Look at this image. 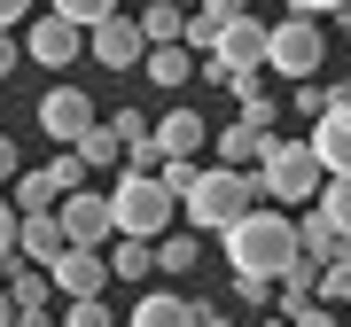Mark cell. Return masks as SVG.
I'll return each instance as SVG.
<instances>
[{"instance_id":"obj_33","label":"cell","mask_w":351,"mask_h":327,"mask_svg":"<svg viewBox=\"0 0 351 327\" xmlns=\"http://www.w3.org/2000/svg\"><path fill=\"white\" fill-rule=\"evenodd\" d=\"M274 109H281L274 94H265V101H242V125H250V133H274Z\"/></svg>"},{"instance_id":"obj_3","label":"cell","mask_w":351,"mask_h":327,"mask_svg":"<svg viewBox=\"0 0 351 327\" xmlns=\"http://www.w3.org/2000/svg\"><path fill=\"white\" fill-rule=\"evenodd\" d=\"M258 202H281V211H297V202H313L328 187V172H320V156H313V140H265L258 148Z\"/></svg>"},{"instance_id":"obj_36","label":"cell","mask_w":351,"mask_h":327,"mask_svg":"<svg viewBox=\"0 0 351 327\" xmlns=\"http://www.w3.org/2000/svg\"><path fill=\"white\" fill-rule=\"evenodd\" d=\"M16 172H24V148H16V140H8V133H0V187H8V179H16Z\"/></svg>"},{"instance_id":"obj_6","label":"cell","mask_w":351,"mask_h":327,"mask_svg":"<svg viewBox=\"0 0 351 327\" xmlns=\"http://www.w3.org/2000/svg\"><path fill=\"white\" fill-rule=\"evenodd\" d=\"M313 156H320V172L328 179H351V86H328V109L313 117Z\"/></svg>"},{"instance_id":"obj_17","label":"cell","mask_w":351,"mask_h":327,"mask_svg":"<svg viewBox=\"0 0 351 327\" xmlns=\"http://www.w3.org/2000/svg\"><path fill=\"white\" fill-rule=\"evenodd\" d=\"M8 202H16V211H55V202H63V187H55L47 164H24V172L8 179Z\"/></svg>"},{"instance_id":"obj_31","label":"cell","mask_w":351,"mask_h":327,"mask_svg":"<svg viewBox=\"0 0 351 327\" xmlns=\"http://www.w3.org/2000/svg\"><path fill=\"white\" fill-rule=\"evenodd\" d=\"M47 172H55V187H63V195H78V187H86V164H78V148H63Z\"/></svg>"},{"instance_id":"obj_24","label":"cell","mask_w":351,"mask_h":327,"mask_svg":"<svg viewBox=\"0 0 351 327\" xmlns=\"http://www.w3.org/2000/svg\"><path fill=\"white\" fill-rule=\"evenodd\" d=\"M313 211H320V218H328V226H336V234L351 241V179H328V187L313 195Z\"/></svg>"},{"instance_id":"obj_27","label":"cell","mask_w":351,"mask_h":327,"mask_svg":"<svg viewBox=\"0 0 351 327\" xmlns=\"http://www.w3.org/2000/svg\"><path fill=\"white\" fill-rule=\"evenodd\" d=\"M78 164H86V172H101V164H125V140H117L110 125H94L86 140H78Z\"/></svg>"},{"instance_id":"obj_28","label":"cell","mask_w":351,"mask_h":327,"mask_svg":"<svg viewBox=\"0 0 351 327\" xmlns=\"http://www.w3.org/2000/svg\"><path fill=\"white\" fill-rule=\"evenodd\" d=\"M265 78H274V70H265V63H258V70H226V78H219V86H226V94H234V101H265Z\"/></svg>"},{"instance_id":"obj_25","label":"cell","mask_w":351,"mask_h":327,"mask_svg":"<svg viewBox=\"0 0 351 327\" xmlns=\"http://www.w3.org/2000/svg\"><path fill=\"white\" fill-rule=\"evenodd\" d=\"M313 296H320V304H351V241L320 265V289H313Z\"/></svg>"},{"instance_id":"obj_45","label":"cell","mask_w":351,"mask_h":327,"mask_svg":"<svg viewBox=\"0 0 351 327\" xmlns=\"http://www.w3.org/2000/svg\"><path fill=\"white\" fill-rule=\"evenodd\" d=\"M180 8H188V16H195V8H203V0H180Z\"/></svg>"},{"instance_id":"obj_10","label":"cell","mask_w":351,"mask_h":327,"mask_svg":"<svg viewBox=\"0 0 351 327\" xmlns=\"http://www.w3.org/2000/svg\"><path fill=\"white\" fill-rule=\"evenodd\" d=\"M24 55L39 70H71L78 55H86V24H71V16H39V24H24Z\"/></svg>"},{"instance_id":"obj_13","label":"cell","mask_w":351,"mask_h":327,"mask_svg":"<svg viewBox=\"0 0 351 327\" xmlns=\"http://www.w3.org/2000/svg\"><path fill=\"white\" fill-rule=\"evenodd\" d=\"M63 250H71V234H63L55 211H16V257L24 265H55Z\"/></svg>"},{"instance_id":"obj_19","label":"cell","mask_w":351,"mask_h":327,"mask_svg":"<svg viewBox=\"0 0 351 327\" xmlns=\"http://www.w3.org/2000/svg\"><path fill=\"white\" fill-rule=\"evenodd\" d=\"M110 273L125 280V289H133V280H149V273H156V241H133V234H117V241H110Z\"/></svg>"},{"instance_id":"obj_11","label":"cell","mask_w":351,"mask_h":327,"mask_svg":"<svg viewBox=\"0 0 351 327\" xmlns=\"http://www.w3.org/2000/svg\"><path fill=\"white\" fill-rule=\"evenodd\" d=\"M86 55L101 70H141V55H149V39H141V16H101L86 31Z\"/></svg>"},{"instance_id":"obj_16","label":"cell","mask_w":351,"mask_h":327,"mask_svg":"<svg viewBox=\"0 0 351 327\" xmlns=\"http://www.w3.org/2000/svg\"><path fill=\"white\" fill-rule=\"evenodd\" d=\"M141 63H149V86H164V94H180V86L203 70V63H195V47H180V39H172V47H149Z\"/></svg>"},{"instance_id":"obj_44","label":"cell","mask_w":351,"mask_h":327,"mask_svg":"<svg viewBox=\"0 0 351 327\" xmlns=\"http://www.w3.org/2000/svg\"><path fill=\"white\" fill-rule=\"evenodd\" d=\"M343 47H351V8H343Z\"/></svg>"},{"instance_id":"obj_9","label":"cell","mask_w":351,"mask_h":327,"mask_svg":"<svg viewBox=\"0 0 351 327\" xmlns=\"http://www.w3.org/2000/svg\"><path fill=\"white\" fill-rule=\"evenodd\" d=\"M265 39H274V24H258V16H242V24H226L219 39H211V55H203V78H219L226 70H258L265 63Z\"/></svg>"},{"instance_id":"obj_39","label":"cell","mask_w":351,"mask_h":327,"mask_svg":"<svg viewBox=\"0 0 351 327\" xmlns=\"http://www.w3.org/2000/svg\"><path fill=\"white\" fill-rule=\"evenodd\" d=\"M16 63H24V39H8V31H0V78H8Z\"/></svg>"},{"instance_id":"obj_38","label":"cell","mask_w":351,"mask_h":327,"mask_svg":"<svg viewBox=\"0 0 351 327\" xmlns=\"http://www.w3.org/2000/svg\"><path fill=\"white\" fill-rule=\"evenodd\" d=\"M297 327H336V304H304V312H297Z\"/></svg>"},{"instance_id":"obj_2","label":"cell","mask_w":351,"mask_h":327,"mask_svg":"<svg viewBox=\"0 0 351 327\" xmlns=\"http://www.w3.org/2000/svg\"><path fill=\"white\" fill-rule=\"evenodd\" d=\"M250 211H258V179L234 172V164H203L195 187L180 195V226H195V234H226V226H242Z\"/></svg>"},{"instance_id":"obj_15","label":"cell","mask_w":351,"mask_h":327,"mask_svg":"<svg viewBox=\"0 0 351 327\" xmlns=\"http://www.w3.org/2000/svg\"><path fill=\"white\" fill-rule=\"evenodd\" d=\"M125 327H195V304L180 289H141V304H133Z\"/></svg>"},{"instance_id":"obj_34","label":"cell","mask_w":351,"mask_h":327,"mask_svg":"<svg viewBox=\"0 0 351 327\" xmlns=\"http://www.w3.org/2000/svg\"><path fill=\"white\" fill-rule=\"evenodd\" d=\"M8 257H16V202L0 195V265H8Z\"/></svg>"},{"instance_id":"obj_46","label":"cell","mask_w":351,"mask_h":327,"mask_svg":"<svg viewBox=\"0 0 351 327\" xmlns=\"http://www.w3.org/2000/svg\"><path fill=\"white\" fill-rule=\"evenodd\" d=\"M265 327H297V319H265Z\"/></svg>"},{"instance_id":"obj_14","label":"cell","mask_w":351,"mask_h":327,"mask_svg":"<svg viewBox=\"0 0 351 327\" xmlns=\"http://www.w3.org/2000/svg\"><path fill=\"white\" fill-rule=\"evenodd\" d=\"M203 140H211V133H203L195 109H164V117H156V156H164V164H195Z\"/></svg>"},{"instance_id":"obj_35","label":"cell","mask_w":351,"mask_h":327,"mask_svg":"<svg viewBox=\"0 0 351 327\" xmlns=\"http://www.w3.org/2000/svg\"><path fill=\"white\" fill-rule=\"evenodd\" d=\"M289 109H304V117H320V109H328V86H313V78H304V86H297V101H289Z\"/></svg>"},{"instance_id":"obj_41","label":"cell","mask_w":351,"mask_h":327,"mask_svg":"<svg viewBox=\"0 0 351 327\" xmlns=\"http://www.w3.org/2000/svg\"><path fill=\"white\" fill-rule=\"evenodd\" d=\"M195 327H234V312H219V304H195Z\"/></svg>"},{"instance_id":"obj_5","label":"cell","mask_w":351,"mask_h":327,"mask_svg":"<svg viewBox=\"0 0 351 327\" xmlns=\"http://www.w3.org/2000/svg\"><path fill=\"white\" fill-rule=\"evenodd\" d=\"M328 63V31H320V16H281L274 39H265V70L289 78V86H304V78H320Z\"/></svg>"},{"instance_id":"obj_23","label":"cell","mask_w":351,"mask_h":327,"mask_svg":"<svg viewBox=\"0 0 351 327\" xmlns=\"http://www.w3.org/2000/svg\"><path fill=\"white\" fill-rule=\"evenodd\" d=\"M195 257H203V234H180V226H172V234L156 241V273H172V280L195 273Z\"/></svg>"},{"instance_id":"obj_42","label":"cell","mask_w":351,"mask_h":327,"mask_svg":"<svg viewBox=\"0 0 351 327\" xmlns=\"http://www.w3.org/2000/svg\"><path fill=\"white\" fill-rule=\"evenodd\" d=\"M24 8H32V0H0V31H16V24H24Z\"/></svg>"},{"instance_id":"obj_7","label":"cell","mask_w":351,"mask_h":327,"mask_svg":"<svg viewBox=\"0 0 351 327\" xmlns=\"http://www.w3.org/2000/svg\"><path fill=\"white\" fill-rule=\"evenodd\" d=\"M94 125H101V109H94L78 86H47V94H39V133H47L55 148H78Z\"/></svg>"},{"instance_id":"obj_43","label":"cell","mask_w":351,"mask_h":327,"mask_svg":"<svg viewBox=\"0 0 351 327\" xmlns=\"http://www.w3.org/2000/svg\"><path fill=\"white\" fill-rule=\"evenodd\" d=\"M0 327H16V296H8V280H0Z\"/></svg>"},{"instance_id":"obj_30","label":"cell","mask_w":351,"mask_h":327,"mask_svg":"<svg viewBox=\"0 0 351 327\" xmlns=\"http://www.w3.org/2000/svg\"><path fill=\"white\" fill-rule=\"evenodd\" d=\"M55 16H71V24H101V16H117V0H55Z\"/></svg>"},{"instance_id":"obj_12","label":"cell","mask_w":351,"mask_h":327,"mask_svg":"<svg viewBox=\"0 0 351 327\" xmlns=\"http://www.w3.org/2000/svg\"><path fill=\"white\" fill-rule=\"evenodd\" d=\"M47 273H55V289H63L71 304H78V296H101V289L117 280V273H110V250H63Z\"/></svg>"},{"instance_id":"obj_18","label":"cell","mask_w":351,"mask_h":327,"mask_svg":"<svg viewBox=\"0 0 351 327\" xmlns=\"http://www.w3.org/2000/svg\"><path fill=\"white\" fill-rule=\"evenodd\" d=\"M141 39H149V47H188V8H180V0H149V8H141Z\"/></svg>"},{"instance_id":"obj_26","label":"cell","mask_w":351,"mask_h":327,"mask_svg":"<svg viewBox=\"0 0 351 327\" xmlns=\"http://www.w3.org/2000/svg\"><path fill=\"white\" fill-rule=\"evenodd\" d=\"M101 125H110L117 140H125V148H141V140H156V125H149V109H133V101H117V109L101 117Z\"/></svg>"},{"instance_id":"obj_29","label":"cell","mask_w":351,"mask_h":327,"mask_svg":"<svg viewBox=\"0 0 351 327\" xmlns=\"http://www.w3.org/2000/svg\"><path fill=\"white\" fill-rule=\"evenodd\" d=\"M63 327H117V312H110L101 296H78L71 312H63Z\"/></svg>"},{"instance_id":"obj_37","label":"cell","mask_w":351,"mask_h":327,"mask_svg":"<svg viewBox=\"0 0 351 327\" xmlns=\"http://www.w3.org/2000/svg\"><path fill=\"white\" fill-rule=\"evenodd\" d=\"M351 0H289V16H343Z\"/></svg>"},{"instance_id":"obj_20","label":"cell","mask_w":351,"mask_h":327,"mask_svg":"<svg viewBox=\"0 0 351 327\" xmlns=\"http://www.w3.org/2000/svg\"><path fill=\"white\" fill-rule=\"evenodd\" d=\"M265 140H274V133H250V125H226V133L211 140V148H219V164H234V172H258V148H265Z\"/></svg>"},{"instance_id":"obj_21","label":"cell","mask_w":351,"mask_h":327,"mask_svg":"<svg viewBox=\"0 0 351 327\" xmlns=\"http://www.w3.org/2000/svg\"><path fill=\"white\" fill-rule=\"evenodd\" d=\"M336 250H343V234L328 226L320 211H313V218H297V257H304V265H328V257H336Z\"/></svg>"},{"instance_id":"obj_40","label":"cell","mask_w":351,"mask_h":327,"mask_svg":"<svg viewBox=\"0 0 351 327\" xmlns=\"http://www.w3.org/2000/svg\"><path fill=\"white\" fill-rule=\"evenodd\" d=\"M16 327H55V319H47V304H16Z\"/></svg>"},{"instance_id":"obj_8","label":"cell","mask_w":351,"mask_h":327,"mask_svg":"<svg viewBox=\"0 0 351 327\" xmlns=\"http://www.w3.org/2000/svg\"><path fill=\"white\" fill-rule=\"evenodd\" d=\"M55 218H63L71 250H110V241H117V211H110V195H94V187L63 195V202H55Z\"/></svg>"},{"instance_id":"obj_22","label":"cell","mask_w":351,"mask_h":327,"mask_svg":"<svg viewBox=\"0 0 351 327\" xmlns=\"http://www.w3.org/2000/svg\"><path fill=\"white\" fill-rule=\"evenodd\" d=\"M8 296H16V304H47V296H55V273H47V265L8 257Z\"/></svg>"},{"instance_id":"obj_32","label":"cell","mask_w":351,"mask_h":327,"mask_svg":"<svg viewBox=\"0 0 351 327\" xmlns=\"http://www.w3.org/2000/svg\"><path fill=\"white\" fill-rule=\"evenodd\" d=\"M234 304H250V312H265V304H274V280H242V273H234Z\"/></svg>"},{"instance_id":"obj_4","label":"cell","mask_w":351,"mask_h":327,"mask_svg":"<svg viewBox=\"0 0 351 327\" xmlns=\"http://www.w3.org/2000/svg\"><path fill=\"white\" fill-rule=\"evenodd\" d=\"M110 211H117V234H133V241H164L180 226V195L164 187L156 172H117Z\"/></svg>"},{"instance_id":"obj_1","label":"cell","mask_w":351,"mask_h":327,"mask_svg":"<svg viewBox=\"0 0 351 327\" xmlns=\"http://www.w3.org/2000/svg\"><path fill=\"white\" fill-rule=\"evenodd\" d=\"M226 265H234L242 280H281L289 265H297V218L281 211V202H258L242 226H226Z\"/></svg>"}]
</instances>
